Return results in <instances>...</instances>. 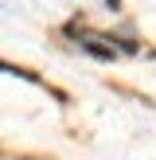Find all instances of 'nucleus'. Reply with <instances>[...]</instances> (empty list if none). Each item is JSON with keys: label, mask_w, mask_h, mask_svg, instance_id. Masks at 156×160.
Listing matches in <instances>:
<instances>
[{"label": "nucleus", "mask_w": 156, "mask_h": 160, "mask_svg": "<svg viewBox=\"0 0 156 160\" xmlns=\"http://www.w3.org/2000/svg\"><path fill=\"white\" fill-rule=\"evenodd\" d=\"M86 51L98 55V59H113V47H105V43H86Z\"/></svg>", "instance_id": "nucleus-1"}, {"label": "nucleus", "mask_w": 156, "mask_h": 160, "mask_svg": "<svg viewBox=\"0 0 156 160\" xmlns=\"http://www.w3.org/2000/svg\"><path fill=\"white\" fill-rule=\"evenodd\" d=\"M105 4H109V8H121V0H105Z\"/></svg>", "instance_id": "nucleus-2"}]
</instances>
